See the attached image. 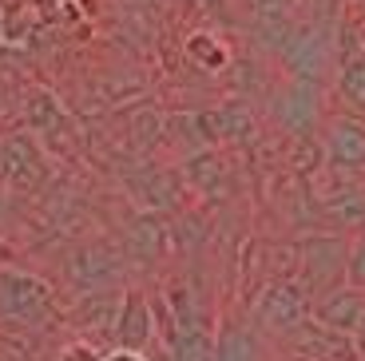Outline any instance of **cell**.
<instances>
[{"mask_svg": "<svg viewBox=\"0 0 365 361\" xmlns=\"http://www.w3.org/2000/svg\"><path fill=\"white\" fill-rule=\"evenodd\" d=\"M247 317L270 342H290L302 325L310 322V298L302 294L294 278H266L247 302Z\"/></svg>", "mask_w": 365, "mask_h": 361, "instance_id": "cell-1", "label": "cell"}, {"mask_svg": "<svg viewBox=\"0 0 365 361\" xmlns=\"http://www.w3.org/2000/svg\"><path fill=\"white\" fill-rule=\"evenodd\" d=\"M167 243H171V235H167V223L159 215L139 210V215L123 226V258L155 262V258H163Z\"/></svg>", "mask_w": 365, "mask_h": 361, "instance_id": "cell-17", "label": "cell"}, {"mask_svg": "<svg viewBox=\"0 0 365 361\" xmlns=\"http://www.w3.org/2000/svg\"><path fill=\"white\" fill-rule=\"evenodd\" d=\"M322 119H326V108H322V88L310 80H290L274 91L270 100V123L278 131H286L298 143H310L318 136Z\"/></svg>", "mask_w": 365, "mask_h": 361, "instance_id": "cell-3", "label": "cell"}, {"mask_svg": "<svg viewBox=\"0 0 365 361\" xmlns=\"http://www.w3.org/2000/svg\"><path fill=\"white\" fill-rule=\"evenodd\" d=\"M100 361H147V353H135V350H115V345H111L108 353H100Z\"/></svg>", "mask_w": 365, "mask_h": 361, "instance_id": "cell-22", "label": "cell"}, {"mask_svg": "<svg viewBox=\"0 0 365 361\" xmlns=\"http://www.w3.org/2000/svg\"><path fill=\"white\" fill-rule=\"evenodd\" d=\"M354 345H357V357L365 361V317H361V325L354 330Z\"/></svg>", "mask_w": 365, "mask_h": 361, "instance_id": "cell-23", "label": "cell"}, {"mask_svg": "<svg viewBox=\"0 0 365 361\" xmlns=\"http://www.w3.org/2000/svg\"><path fill=\"white\" fill-rule=\"evenodd\" d=\"M282 56H286V63H290L294 80L318 83L326 72H334V44H329V36L322 28L306 24V28H298L294 36H286Z\"/></svg>", "mask_w": 365, "mask_h": 361, "instance_id": "cell-10", "label": "cell"}, {"mask_svg": "<svg viewBox=\"0 0 365 361\" xmlns=\"http://www.w3.org/2000/svg\"><path fill=\"white\" fill-rule=\"evenodd\" d=\"M294 361H361L357 357V345L349 334H338V330H326L318 322H306L298 334L286 342Z\"/></svg>", "mask_w": 365, "mask_h": 361, "instance_id": "cell-14", "label": "cell"}, {"mask_svg": "<svg viewBox=\"0 0 365 361\" xmlns=\"http://www.w3.org/2000/svg\"><path fill=\"white\" fill-rule=\"evenodd\" d=\"M123 250L111 243H103V238H91V243L76 246L72 254H68V282L72 286H80L83 294H103V290L111 286V282L123 274Z\"/></svg>", "mask_w": 365, "mask_h": 361, "instance_id": "cell-6", "label": "cell"}, {"mask_svg": "<svg viewBox=\"0 0 365 361\" xmlns=\"http://www.w3.org/2000/svg\"><path fill=\"white\" fill-rule=\"evenodd\" d=\"M52 314V286L32 270L0 266V317L20 325H36Z\"/></svg>", "mask_w": 365, "mask_h": 361, "instance_id": "cell-4", "label": "cell"}, {"mask_svg": "<svg viewBox=\"0 0 365 361\" xmlns=\"http://www.w3.org/2000/svg\"><path fill=\"white\" fill-rule=\"evenodd\" d=\"M56 361H100V350H96L88 337H76V342H68L64 350H60Z\"/></svg>", "mask_w": 365, "mask_h": 361, "instance_id": "cell-21", "label": "cell"}, {"mask_svg": "<svg viewBox=\"0 0 365 361\" xmlns=\"http://www.w3.org/2000/svg\"><path fill=\"white\" fill-rule=\"evenodd\" d=\"M187 56L199 63L202 72H219V68H227V60H230L227 44H222L215 32H191V36H187Z\"/></svg>", "mask_w": 365, "mask_h": 361, "instance_id": "cell-19", "label": "cell"}, {"mask_svg": "<svg viewBox=\"0 0 365 361\" xmlns=\"http://www.w3.org/2000/svg\"><path fill=\"white\" fill-rule=\"evenodd\" d=\"M24 123L36 131V136H48V131H56V127L64 123V103L56 100L48 88H32L24 96Z\"/></svg>", "mask_w": 365, "mask_h": 361, "instance_id": "cell-18", "label": "cell"}, {"mask_svg": "<svg viewBox=\"0 0 365 361\" xmlns=\"http://www.w3.org/2000/svg\"><path fill=\"white\" fill-rule=\"evenodd\" d=\"M346 286L365 294V235L349 238V254H346Z\"/></svg>", "mask_w": 365, "mask_h": 361, "instance_id": "cell-20", "label": "cell"}, {"mask_svg": "<svg viewBox=\"0 0 365 361\" xmlns=\"http://www.w3.org/2000/svg\"><path fill=\"white\" fill-rule=\"evenodd\" d=\"M290 361H294V357H290Z\"/></svg>", "mask_w": 365, "mask_h": 361, "instance_id": "cell-26", "label": "cell"}, {"mask_svg": "<svg viewBox=\"0 0 365 361\" xmlns=\"http://www.w3.org/2000/svg\"><path fill=\"white\" fill-rule=\"evenodd\" d=\"M4 151H9V179H4V187L20 190V195H36L52 179L44 147L32 136H4Z\"/></svg>", "mask_w": 365, "mask_h": 361, "instance_id": "cell-12", "label": "cell"}, {"mask_svg": "<svg viewBox=\"0 0 365 361\" xmlns=\"http://www.w3.org/2000/svg\"><path fill=\"white\" fill-rule=\"evenodd\" d=\"M0 218H4V187H0Z\"/></svg>", "mask_w": 365, "mask_h": 361, "instance_id": "cell-25", "label": "cell"}, {"mask_svg": "<svg viewBox=\"0 0 365 361\" xmlns=\"http://www.w3.org/2000/svg\"><path fill=\"white\" fill-rule=\"evenodd\" d=\"M318 147L326 171L365 175V116H354V111L326 116L318 127Z\"/></svg>", "mask_w": 365, "mask_h": 361, "instance_id": "cell-5", "label": "cell"}, {"mask_svg": "<svg viewBox=\"0 0 365 361\" xmlns=\"http://www.w3.org/2000/svg\"><path fill=\"white\" fill-rule=\"evenodd\" d=\"M349 32H354V40L365 48V20H357V24H349Z\"/></svg>", "mask_w": 365, "mask_h": 361, "instance_id": "cell-24", "label": "cell"}, {"mask_svg": "<svg viewBox=\"0 0 365 361\" xmlns=\"http://www.w3.org/2000/svg\"><path fill=\"white\" fill-rule=\"evenodd\" d=\"M210 361H274V345L247 314H227L210 342Z\"/></svg>", "mask_w": 365, "mask_h": 361, "instance_id": "cell-8", "label": "cell"}, {"mask_svg": "<svg viewBox=\"0 0 365 361\" xmlns=\"http://www.w3.org/2000/svg\"><path fill=\"white\" fill-rule=\"evenodd\" d=\"M111 342H115V350H135V353H147V345L155 342L151 298H147L139 286L119 298L115 317H111Z\"/></svg>", "mask_w": 365, "mask_h": 361, "instance_id": "cell-9", "label": "cell"}, {"mask_svg": "<svg viewBox=\"0 0 365 361\" xmlns=\"http://www.w3.org/2000/svg\"><path fill=\"white\" fill-rule=\"evenodd\" d=\"M182 187H191L195 195H202V199L219 203L227 199L230 190H235V171H230V163L222 151H195L187 155V163H182Z\"/></svg>", "mask_w": 365, "mask_h": 361, "instance_id": "cell-13", "label": "cell"}, {"mask_svg": "<svg viewBox=\"0 0 365 361\" xmlns=\"http://www.w3.org/2000/svg\"><path fill=\"white\" fill-rule=\"evenodd\" d=\"M346 254H349L346 235L318 230V235L298 238V270H294V282L302 286V294L310 302L346 282Z\"/></svg>", "mask_w": 365, "mask_h": 361, "instance_id": "cell-2", "label": "cell"}, {"mask_svg": "<svg viewBox=\"0 0 365 361\" xmlns=\"http://www.w3.org/2000/svg\"><path fill=\"white\" fill-rule=\"evenodd\" d=\"M334 88L346 111L365 116V48L354 40L349 28H341L338 44H334Z\"/></svg>", "mask_w": 365, "mask_h": 361, "instance_id": "cell-11", "label": "cell"}, {"mask_svg": "<svg viewBox=\"0 0 365 361\" xmlns=\"http://www.w3.org/2000/svg\"><path fill=\"white\" fill-rule=\"evenodd\" d=\"M318 223L329 235H346L357 238L365 235V187L361 183H346L334 195L318 199Z\"/></svg>", "mask_w": 365, "mask_h": 361, "instance_id": "cell-15", "label": "cell"}, {"mask_svg": "<svg viewBox=\"0 0 365 361\" xmlns=\"http://www.w3.org/2000/svg\"><path fill=\"white\" fill-rule=\"evenodd\" d=\"M195 127H199V143L210 151L222 147H242L258 136V119L247 103H219V108H199L195 111Z\"/></svg>", "mask_w": 365, "mask_h": 361, "instance_id": "cell-7", "label": "cell"}, {"mask_svg": "<svg viewBox=\"0 0 365 361\" xmlns=\"http://www.w3.org/2000/svg\"><path fill=\"white\" fill-rule=\"evenodd\" d=\"M361 317H365V294L346 286V282L310 302V322L326 325V330H338V334H349V337L361 325Z\"/></svg>", "mask_w": 365, "mask_h": 361, "instance_id": "cell-16", "label": "cell"}]
</instances>
